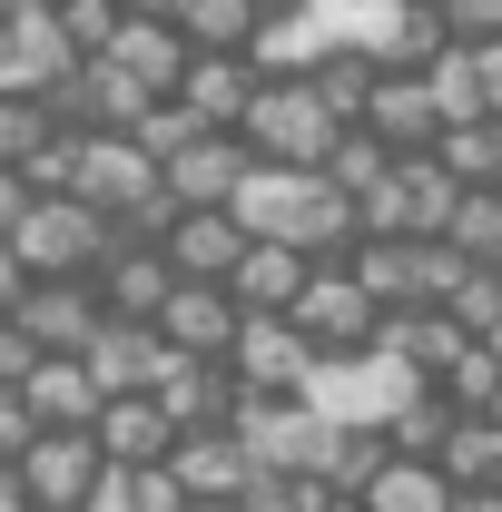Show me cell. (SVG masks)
Here are the masks:
<instances>
[{
  "label": "cell",
  "instance_id": "cell-1",
  "mask_svg": "<svg viewBox=\"0 0 502 512\" xmlns=\"http://www.w3.org/2000/svg\"><path fill=\"white\" fill-rule=\"evenodd\" d=\"M227 217H237V237H256V247H286L306 256V266H335V256L355 247V207L325 188L315 168H256L227 188Z\"/></svg>",
  "mask_w": 502,
  "mask_h": 512
},
{
  "label": "cell",
  "instance_id": "cell-2",
  "mask_svg": "<svg viewBox=\"0 0 502 512\" xmlns=\"http://www.w3.org/2000/svg\"><path fill=\"white\" fill-rule=\"evenodd\" d=\"M414 394H424V384L404 375V365H394L384 345H345V355H315V365H306V384H296V404H306V414H325L335 434H384V424H394V414H404Z\"/></svg>",
  "mask_w": 502,
  "mask_h": 512
},
{
  "label": "cell",
  "instance_id": "cell-3",
  "mask_svg": "<svg viewBox=\"0 0 502 512\" xmlns=\"http://www.w3.org/2000/svg\"><path fill=\"white\" fill-rule=\"evenodd\" d=\"M109 247H119V227H109V217H89V207L60 197V188H40L20 217H10V237H0V256H10L20 276H89Z\"/></svg>",
  "mask_w": 502,
  "mask_h": 512
},
{
  "label": "cell",
  "instance_id": "cell-4",
  "mask_svg": "<svg viewBox=\"0 0 502 512\" xmlns=\"http://www.w3.org/2000/svg\"><path fill=\"white\" fill-rule=\"evenodd\" d=\"M227 138L247 148L256 168H315V158L335 148V119H325V99H315L306 79H256Z\"/></svg>",
  "mask_w": 502,
  "mask_h": 512
},
{
  "label": "cell",
  "instance_id": "cell-5",
  "mask_svg": "<svg viewBox=\"0 0 502 512\" xmlns=\"http://www.w3.org/2000/svg\"><path fill=\"white\" fill-rule=\"evenodd\" d=\"M227 434H237V453H247L256 473H306V483H315V463H325V444H335V424L306 414L296 394H237Z\"/></svg>",
  "mask_w": 502,
  "mask_h": 512
},
{
  "label": "cell",
  "instance_id": "cell-6",
  "mask_svg": "<svg viewBox=\"0 0 502 512\" xmlns=\"http://www.w3.org/2000/svg\"><path fill=\"white\" fill-rule=\"evenodd\" d=\"M69 69H79V50H69V30H60L50 0L0 10V99H50Z\"/></svg>",
  "mask_w": 502,
  "mask_h": 512
},
{
  "label": "cell",
  "instance_id": "cell-7",
  "mask_svg": "<svg viewBox=\"0 0 502 512\" xmlns=\"http://www.w3.org/2000/svg\"><path fill=\"white\" fill-rule=\"evenodd\" d=\"M414 79H424V99H434V128L502 119V40H443Z\"/></svg>",
  "mask_w": 502,
  "mask_h": 512
},
{
  "label": "cell",
  "instance_id": "cell-8",
  "mask_svg": "<svg viewBox=\"0 0 502 512\" xmlns=\"http://www.w3.org/2000/svg\"><path fill=\"white\" fill-rule=\"evenodd\" d=\"M0 316L30 335V355H79L99 335V296H89V276H20V296Z\"/></svg>",
  "mask_w": 502,
  "mask_h": 512
},
{
  "label": "cell",
  "instance_id": "cell-9",
  "mask_svg": "<svg viewBox=\"0 0 502 512\" xmlns=\"http://www.w3.org/2000/svg\"><path fill=\"white\" fill-rule=\"evenodd\" d=\"M375 296L345 276V266H306V286H296V306H286V325L306 335L315 355H345V345H375Z\"/></svg>",
  "mask_w": 502,
  "mask_h": 512
},
{
  "label": "cell",
  "instance_id": "cell-10",
  "mask_svg": "<svg viewBox=\"0 0 502 512\" xmlns=\"http://www.w3.org/2000/svg\"><path fill=\"white\" fill-rule=\"evenodd\" d=\"M227 384L237 394H296L306 384V365H315V345L296 335L286 316H237V335H227Z\"/></svg>",
  "mask_w": 502,
  "mask_h": 512
},
{
  "label": "cell",
  "instance_id": "cell-11",
  "mask_svg": "<svg viewBox=\"0 0 502 512\" xmlns=\"http://www.w3.org/2000/svg\"><path fill=\"white\" fill-rule=\"evenodd\" d=\"M89 473H99V444H89V434H30L20 463H10V483H20L30 512H79Z\"/></svg>",
  "mask_w": 502,
  "mask_h": 512
},
{
  "label": "cell",
  "instance_id": "cell-12",
  "mask_svg": "<svg viewBox=\"0 0 502 512\" xmlns=\"http://www.w3.org/2000/svg\"><path fill=\"white\" fill-rule=\"evenodd\" d=\"M148 404L168 414V434H217V424L237 414V384H227L217 355H168L158 384H148Z\"/></svg>",
  "mask_w": 502,
  "mask_h": 512
},
{
  "label": "cell",
  "instance_id": "cell-13",
  "mask_svg": "<svg viewBox=\"0 0 502 512\" xmlns=\"http://www.w3.org/2000/svg\"><path fill=\"white\" fill-rule=\"evenodd\" d=\"M237 178H247V148H237L227 128H188V138L158 158V188L178 197V207H227Z\"/></svg>",
  "mask_w": 502,
  "mask_h": 512
},
{
  "label": "cell",
  "instance_id": "cell-14",
  "mask_svg": "<svg viewBox=\"0 0 502 512\" xmlns=\"http://www.w3.org/2000/svg\"><path fill=\"white\" fill-rule=\"evenodd\" d=\"M89 60H109L128 89H138V99H168V89H178V69H188V40H178L168 20H119V30H109Z\"/></svg>",
  "mask_w": 502,
  "mask_h": 512
},
{
  "label": "cell",
  "instance_id": "cell-15",
  "mask_svg": "<svg viewBox=\"0 0 502 512\" xmlns=\"http://www.w3.org/2000/svg\"><path fill=\"white\" fill-rule=\"evenodd\" d=\"M168 256L158 247H109L99 266H89V296H99V316H119V325H148L158 306H168Z\"/></svg>",
  "mask_w": 502,
  "mask_h": 512
},
{
  "label": "cell",
  "instance_id": "cell-16",
  "mask_svg": "<svg viewBox=\"0 0 502 512\" xmlns=\"http://www.w3.org/2000/svg\"><path fill=\"white\" fill-rule=\"evenodd\" d=\"M355 128H365L375 148H394V158L434 148V99H424V79H414V69H375V89H365Z\"/></svg>",
  "mask_w": 502,
  "mask_h": 512
},
{
  "label": "cell",
  "instance_id": "cell-17",
  "mask_svg": "<svg viewBox=\"0 0 502 512\" xmlns=\"http://www.w3.org/2000/svg\"><path fill=\"white\" fill-rule=\"evenodd\" d=\"M158 365H168V345H158L148 325H119V316H99V335L79 345V375L99 384V404H109V394H148Z\"/></svg>",
  "mask_w": 502,
  "mask_h": 512
},
{
  "label": "cell",
  "instance_id": "cell-18",
  "mask_svg": "<svg viewBox=\"0 0 502 512\" xmlns=\"http://www.w3.org/2000/svg\"><path fill=\"white\" fill-rule=\"evenodd\" d=\"M158 473H168V483H178L188 503H237V493L256 483V463L237 453V434H227V424H217V434H178Z\"/></svg>",
  "mask_w": 502,
  "mask_h": 512
},
{
  "label": "cell",
  "instance_id": "cell-19",
  "mask_svg": "<svg viewBox=\"0 0 502 512\" xmlns=\"http://www.w3.org/2000/svg\"><path fill=\"white\" fill-rule=\"evenodd\" d=\"M148 335H158L168 355H227L237 306H227V286H197V276H178V286H168V306L148 316Z\"/></svg>",
  "mask_w": 502,
  "mask_h": 512
},
{
  "label": "cell",
  "instance_id": "cell-20",
  "mask_svg": "<svg viewBox=\"0 0 502 512\" xmlns=\"http://www.w3.org/2000/svg\"><path fill=\"white\" fill-rule=\"evenodd\" d=\"M237 217L227 207H178L168 227H158V256H168V276H197V286H217L227 266H237Z\"/></svg>",
  "mask_w": 502,
  "mask_h": 512
},
{
  "label": "cell",
  "instance_id": "cell-21",
  "mask_svg": "<svg viewBox=\"0 0 502 512\" xmlns=\"http://www.w3.org/2000/svg\"><path fill=\"white\" fill-rule=\"evenodd\" d=\"M256 69L237 60V50H188V69H178V89H168V109H188L197 128H237V109H247Z\"/></svg>",
  "mask_w": 502,
  "mask_h": 512
},
{
  "label": "cell",
  "instance_id": "cell-22",
  "mask_svg": "<svg viewBox=\"0 0 502 512\" xmlns=\"http://www.w3.org/2000/svg\"><path fill=\"white\" fill-rule=\"evenodd\" d=\"M89 444H99V463H128V473H138V463H168L178 434H168V414H158L148 394H109V404L89 414Z\"/></svg>",
  "mask_w": 502,
  "mask_h": 512
},
{
  "label": "cell",
  "instance_id": "cell-23",
  "mask_svg": "<svg viewBox=\"0 0 502 512\" xmlns=\"http://www.w3.org/2000/svg\"><path fill=\"white\" fill-rule=\"evenodd\" d=\"M217 286H227V306H237V316H286V306H296V286H306V256H286V247H237V266H227V276H217Z\"/></svg>",
  "mask_w": 502,
  "mask_h": 512
},
{
  "label": "cell",
  "instance_id": "cell-24",
  "mask_svg": "<svg viewBox=\"0 0 502 512\" xmlns=\"http://www.w3.org/2000/svg\"><path fill=\"white\" fill-rule=\"evenodd\" d=\"M434 473L453 493H502V424L493 414H453L434 444Z\"/></svg>",
  "mask_w": 502,
  "mask_h": 512
},
{
  "label": "cell",
  "instance_id": "cell-25",
  "mask_svg": "<svg viewBox=\"0 0 502 512\" xmlns=\"http://www.w3.org/2000/svg\"><path fill=\"white\" fill-rule=\"evenodd\" d=\"M434 158L453 188H502V119H463V128H434Z\"/></svg>",
  "mask_w": 502,
  "mask_h": 512
},
{
  "label": "cell",
  "instance_id": "cell-26",
  "mask_svg": "<svg viewBox=\"0 0 502 512\" xmlns=\"http://www.w3.org/2000/svg\"><path fill=\"white\" fill-rule=\"evenodd\" d=\"M434 247H453L463 266H502V188H463L453 207H443Z\"/></svg>",
  "mask_w": 502,
  "mask_h": 512
},
{
  "label": "cell",
  "instance_id": "cell-27",
  "mask_svg": "<svg viewBox=\"0 0 502 512\" xmlns=\"http://www.w3.org/2000/svg\"><path fill=\"white\" fill-rule=\"evenodd\" d=\"M365 512H453V483H443L434 463H404V453H384V473L355 493Z\"/></svg>",
  "mask_w": 502,
  "mask_h": 512
},
{
  "label": "cell",
  "instance_id": "cell-28",
  "mask_svg": "<svg viewBox=\"0 0 502 512\" xmlns=\"http://www.w3.org/2000/svg\"><path fill=\"white\" fill-rule=\"evenodd\" d=\"M434 316L453 325V335H473V345H502V266H463Z\"/></svg>",
  "mask_w": 502,
  "mask_h": 512
},
{
  "label": "cell",
  "instance_id": "cell-29",
  "mask_svg": "<svg viewBox=\"0 0 502 512\" xmlns=\"http://www.w3.org/2000/svg\"><path fill=\"white\" fill-rule=\"evenodd\" d=\"M168 30H178L188 50H247L256 10L247 0H168Z\"/></svg>",
  "mask_w": 502,
  "mask_h": 512
},
{
  "label": "cell",
  "instance_id": "cell-30",
  "mask_svg": "<svg viewBox=\"0 0 502 512\" xmlns=\"http://www.w3.org/2000/svg\"><path fill=\"white\" fill-rule=\"evenodd\" d=\"M434 394L453 404V414H493V394H502V345H463V355L434 375Z\"/></svg>",
  "mask_w": 502,
  "mask_h": 512
},
{
  "label": "cell",
  "instance_id": "cell-31",
  "mask_svg": "<svg viewBox=\"0 0 502 512\" xmlns=\"http://www.w3.org/2000/svg\"><path fill=\"white\" fill-rule=\"evenodd\" d=\"M50 138H60V128H50V109H40V99H0V168H30Z\"/></svg>",
  "mask_w": 502,
  "mask_h": 512
},
{
  "label": "cell",
  "instance_id": "cell-32",
  "mask_svg": "<svg viewBox=\"0 0 502 512\" xmlns=\"http://www.w3.org/2000/svg\"><path fill=\"white\" fill-rule=\"evenodd\" d=\"M443 40H502V0H424Z\"/></svg>",
  "mask_w": 502,
  "mask_h": 512
},
{
  "label": "cell",
  "instance_id": "cell-33",
  "mask_svg": "<svg viewBox=\"0 0 502 512\" xmlns=\"http://www.w3.org/2000/svg\"><path fill=\"white\" fill-rule=\"evenodd\" d=\"M50 10H60V30H69V50H79V60L119 30V0H50Z\"/></svg>",
  "mask_w": 502,
  "mask_h": 512
},
{
  "label": "cell",
  "instance_id": "cell-34",
  "mask_svg": "<svg viewBox=\"0 0 502 512\" xmlns=\"http://www.w3.org/2000/svg\"><path fill=\"white\" fill-rule=\"evenodd\" d=\"M20 375H30V335L0 316V384H20Z\"/></svg>",
  "mask_w": 502,
  "mask_h": 512
},
{
  "label": "cell",
  "instance_id": "cell-35",
  "mask_svg": "<svg viewBox=\"0 0 502 512\" xmlns=\"http://www.w3.org/2000/svg\"><path fill=\"white\" fill-rule=\"evenodd\" d=\"M30 207V188H20V168H0V237H10V217Z\"/></svg>",
  "mask_w": 502,
  "mask_h": 512
},
{
  "label": "cell",
  "instance_id": "cell-36",
  "mask_svg": "<svg viewBox=\"0 0 502 512\" xmlns=\"http://www.w3.org/2000/svg\"><path fill=\"white\" fill-rule=\"evenodd\" d=\"M119 20H168V0H119Z\"/></svg>",
  "mask_w": 502,
  "mask_h": 512
},
{
  "label": "cell",
  "instance_id": "cell-37",
  "mask_svg": "<svg viewBox=\"0 0 502 512\" xmlns=\"http://www.w3.org/2000/svg\"><path fill=\"white\" fill-rule=\"evenodd\" d=\"M453 512H502V493H453Z\"/></svg>",
  "mask_w": 502,
  "mask_h": 512
},
{
  "label": "cell",
  "instance_id": "cell-38",
  "mask_svg": "<svg viewBox=\"0 0 502 512\" xmlns=\"http://www.w3.org/2000/svg\"><path fill=\"white\" fill-rule=\"evenodd\" d=\"M0 512H30V503H20V483H10V473H0Z\"/></svg>",
  "mask_w": 502,
  "mask_h": 512
},
{
  "label": "cell",
  "instance_id": "cell-39",
  "mask_svg": "<svg viewBox=\"0 0 502 512\" xmlns=\"http://www.w3.org/2000/svg\"><path fill=\"white\" fill-rule=\"evenodd\" d=\"M247 10H256V20H266V10H296V0H247Z\"/></svg>",
  "mask_w": 502,
  "mask_h": 512
},
{
  "label": "cell",
  "instance_id": "cell-40",
  "mask_svg": "<svg viewBox=\"0 0 502 512\" xmlns=\"http://www.w3.org/2000/svg\"><path fill=\"white\" fill-rule=\"evenodd\" d=\"M178 512H237V503H178Z\"/></svg>",
  "mask_w": 502,
  "mask_h": 512
}]
</instances>
